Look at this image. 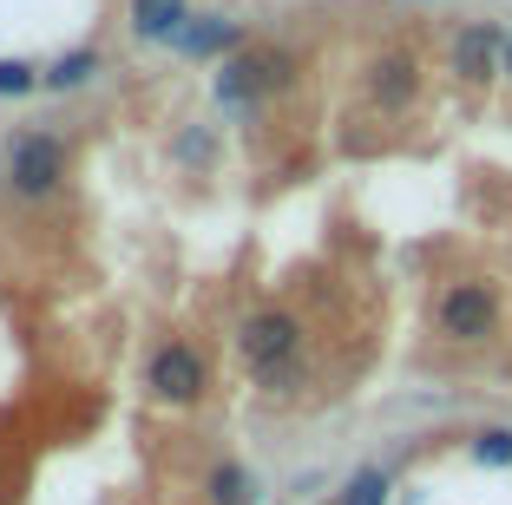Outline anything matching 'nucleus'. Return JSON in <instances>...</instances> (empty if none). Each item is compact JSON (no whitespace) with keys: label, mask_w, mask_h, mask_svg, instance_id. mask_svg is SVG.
<instances>
[{"label":"nucleus","mask_w":512,"mask_h":505,"mask_svg":"<svg viewBox=\"0 0 512 505\" xmlns=\"http://www.w3.org/2000/svg\"><path fill=\"white\" fill-rule=\"evenodd\" d=\"M434 322H440L447 342H493V335H499V289L486 283V276L447 283V289H440Z\"/></svg>","instance_id":"1"},{"label":"nucleus","mask_w":512,"mask_h":505,"mask_svg":"<svg viewBox=\"0 0 512 505\" xmlns=\"http://www.w3.org/2000/svg\"><path fill=\"white\" fill-rule=\"evenodd\" d=\"M499 66H506V33L493 20H473L453 33V73L460 79H493Z\"/></svg>","instance_id":"2"},{"label":"nucleus","mask_w":512,"mask_h":505,"mask_svg":"<svg viewBox=\"0 0 512 505\" xmlns=\"http://www.w3.org/2000/svg\"><path fill=\"white\" fill-rule=\"evenodd\" d=\"M243 355L263 368V381H270L276 368H289L296 361V322L289 315H256L250 328H243Z\"/></svg>","instance_id":"3"},{"label":"nucleus","mask_w":512,"mask_h":505,"mask_svg":"<svg viewBox=\"0 0 512 505\" xmlns=\"http://www.w3.org/2000/svg\"><path fill=\"white\" fill-rule=\"evenodd\" d=\"M60 171H66V151L53 145V138H20L14 145V184L27 197H46L60 184Z\"/></svg>","instance_id":"4"},{"label":"nucleus","mask_w":512,"mask_h":505,"mask_svg":"<svg viewBox=\"0 0 512 505\" xmlns=\"http://www.w3.org/2000/svg\"><path fill=\"white\" fill-rule=\"evenodd\" d=\"M197 387H204V368H197V355L184 342L158 348V361H151V394H165V401H197Z\"/></svg>","instance_id":"5"},{"label":"nucleus","mask_w":512,"mask_h":505,"mask_svg":"<svg viewBox=\"0 0 512 505\" xmlns=\"http://www.w3.org/2000/svg\"><path fill=\"white\" fill-rule=\"evenodd\" d=\"M270 86H283V60H270V53H250V60L224 66V79H217L224 99H250V92H270Z\"/></svg>","instance_id":"6"},{"label":"nucleus","mask_w":512,"mask_h":505,"mask_svg":"<svg viewBox=\"0 0 512 505\" xmlns=\"http://www.w3.org/2000/svg\"><path fill=\"white\" fill-rule=\"evenodd\" d=\"M368 86H375V99L388 105V112H401V105L414 99V60H407V53H381Z\"/></svg>","instance_id":"7"},{"label":"nucleus","mask_w":512,"mask_h":505,"mask_svg":"<svg viewBox=\"0 0 512 505\" xmlns=\"http://www.w3.org/2000/svg\"><path fill=\"white\" fill-rule=\"evenodd\" d=\"M132 27L145 33V40L184 33V0H132Z\"/></svg>","instance_id":"8"},{"label":"nucleus","mask_w":512,"mask_h":505,"mask_svg":"<svg viewBox=\"0 0 512 505\" xmlns=\"http://www.w3.org/2000/svg\"><path fill=\"white\" fill-rule=\"evenodd\" d=\"M230 40H237V27H230V20H197V27L178 33L184 53H217V46H230Z\"/></svg>","instance_id":"9"},{"label":"nucleus","mask_w":512,"mask_h":505,"mask_svg":"<svg viewBox=\"0 0 512 505\" xmlns=\"http://www.w3.org/2000/svg\"><path fill=\"white\" fill-rule=\"evenodd\" d=\"M211 499H217V505H256V486H250V473H243V466H217V479H211Z\"/></svg>","instance_id":"10"},{"label":"nucleus","mask_w":512,"mask_h":505,"mask_svg":"<svg viewBox=\"0 0 512 505\" xmlns=\"http://www.w3.org/2000/svg\"><path fill=\"white\" fill-rule=\"evenodd\" d=\"M335 505H388V473H375V466H368V473H355Z\"/></svg>","instance_id":"11"},{"label":"nucleus","mask_w":512,"mask_h":505,"mask_svg":"<svg viewBox=\"0 0 512 505\" xmlns=\"http://www.w3.org/2000/svg\"><path fill=\"white\" fill-rule=\"evenodd\" d=\"M473 460L480 466H512V427H486L473 440Z\"/></svg>","instance_id":"12"},{"label":"nucleus","mask_w":512,"mask_h":505,"mask_svg":"<svg viewBox=\"0 0 512 505\" xmlns=\"http://www.w3.org/2000/svg\"><path fill=\"white\" fill-rule=\"evenodd\" d=\"M92 79V53H73V60L53 66V86H86Z\"/></svg>","instance_id":"13"},{"label":"nucleus","mask_w":512,"mask_h":505,"mask_svg":"<svg viewBox=\"0 0 512 505\" xmlns=\"http://www.w3.org/2000/svg\"><path fill=\"white\" fill-rule=\"evenodd\" d=\"M27 86H33V73H27V66H14V60L0 66V92H27Z\"/></svg>","instance_id":"14"},{"label":"nucleus","mask_w":512,"mask_h":505,"mask_svg":"<svg viewBox=\"0 0 512 505\" xmlns=\"http://www.w3.org/2000/svg\"><path fill=\"white\" fill-rule=\"evenodd\" d=\"M499 73H506V79H512V27H506V66H499Z\"/></svg>","instance_id":"15"}]
</instances>
